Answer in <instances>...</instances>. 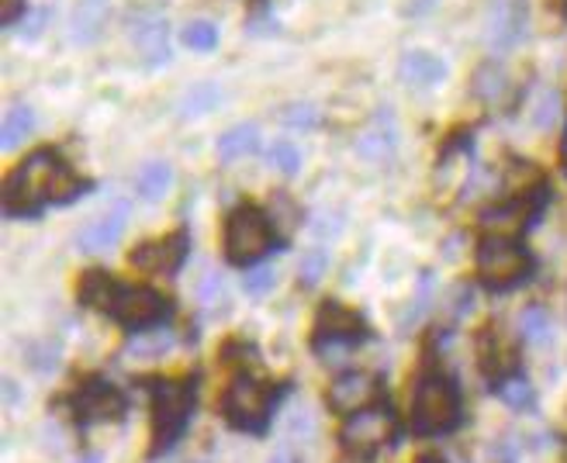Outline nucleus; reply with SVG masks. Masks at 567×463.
<instances>
[{
  "label": "nucleus",
  "instance_id": "f3484780",
  "mask_svg": "<svg viewBox=\"0 0 567 463\" xmlns=\"http://www.w3.org/2000/svg\"><path fill=\"white\" fill-rule=\"evenodd\" d=\"M125 409L122 394L111 384H91L87 391L80 394V419L83 422H115Z\"/></svg>",
  "mask_w": 567,
  "mask_h": 463
},
{
  "label": "nucleus",
  "instance_id": "9d476101",
  "mask_svg": "<svg viewBox=\"0 0 567 463\" xmlns=\"http://www.w3.org/2000/svg\"><path fill=\"white\" fill-rule=\"evenodd\" d=\"M381 401V381L371 378V373H343L332 391H329V404L336 412H343V415H357V412H367V409H374V404Z\"/></svg>",
  "mask_w": 567,
  "mask_h": 463
},
{
  "label": "nucleus",
  "instance_id": "7ed1b4c3",
  "mask_svg": "<svg viewBox=\"0 0 567 463\" xmlns=\"http://www.w3.org/2000/svg\"><path fill=\"white\" fill-rule=\"evenodd\" d=\"M274 246V232L270 222L260 208H236L229 218V228H225V256L236 267H249L264 259Z\"/></svg>",
  "mask_w": 567,
  "mask_h": 463
},
{
  "label": "nucleus",
  "instance_id": "393cba45",
  "mask_svg": "<svg viewBox=\"0 0 567 463\" xmlns=\"http://www.w3.org/2000/svg\"><path fill=\"white\" fill-rule=\"evenodd\" d=\"M218 101H221V86L218 83H197L181 101V114H184V119H194V114H205V111L218 107Z\"/></svg>",
  "mask_w": 567,
  "mask_h": 463
},
{
  "label": "nucleus",
  "instance_id": "a878e982",
  "mask_svg": "<svg viewBox=\"0 0 567 463\" xmlns=\"http://www.w3.org/2000/svg\"><path fill=\"white\" fill-rule=\"evenodd\" d=\"M505 86H508V76H505V70H502V66H495V63L481 66V70H477V76H474V94H477L481 101L498 104V101H502V94H505Z\"/></svg>",
  "mask_w": 567,
  "mask_h": 463
},
{
  "label": "nucleus",
  "instance_id": "c85d7f7f",
  "mask_svg": "<svg viewBox=\"0 0 567 463\" xmlns=\"http://www.w3.org/2000/svg\"><path fill=\"white\" fill-rule=\"evenodd\" d=\"M184 45L197 52H212L218 45V28L212 21H190L184 28Z\"/></svg>",
  "mask_w": 567,
  "mask_h": 463
},
{
  "label": "nucleus",
  "instance_id": "aec40b11",
  "mask_svg": "<svg viewBox=\"0 0 567 463\" xmlns=\"http://www.w3.org/2000/svg\"><path fill=\"white\" fill-rule=\"evenodd\" d=\"M402 80L409 86H436L443 76H446V63L433 52H422V49H412L402 55V66H399Z\"/></svg>",
  "mask_w": 567,
  "mask_h": 463
},
{
  "label": "nucleus",
  "instance_id": "dca6fc26",
  "mask_svg": "<svg viewBox=\"0 0 567 463\" xmlns=\"http://www.w3.org/2000/svg\"><path fill=\"white\" fill-rule=\"evenodd\" d=\"M111 18V4L107 0H80V4L73 8L70 14V39L76 45H91L101 39L104 24Z\"/></svg>",
  "mask_w": 567,
  "mask_h": 463
},
{
  "label": "nucleus",
  "instance_id": "58836bf2",
  "mask_svg": "<svg viewBox=\"0 0 567 463\" xmlns=\"http://www.w3.org/2000/svg\"><path fill=\"white\" fill-rule=\"evenodd\" d=\"M80 463H101V456H87V460H80Z\"/></svg>",
  "mask_w": 567,
  "mask_h": 463
},
{
  "label": "nucleus",
  "instance_id": "423d86ee",
  "mask_svg": "<svg viewBox=\"0 0 567 463\" xmlns=\"http://www.w3.org/2000/svg\"><path fill=\"white\" fill-rule=\"evenodd\" d=\"M339 440H343V450L353 456H374L378 450H384L394 440V415L388 409H381V404H374V409H367V412H357L347 419Z\"/></svg>",
  "mask_w": 567,
  "mask_h": 463
},
{
  "label": "nucleus",
  "instance_id": "4468645a",
  "mask_svg": "<svg viewBox=\"0 0 567 463\" xmlns=\"http://www.w3.org/2000/svg\"><path fill=\"white\" fill-rule=\"evenodd\" d=\"M132 42H135L142 60L153 63V66L169 60V32H166L163 18H156V14H142L132 21Z\"/></svg>",
  "mask_w": 567,
  "mask_h": 463
},
{
  "label": "nucleus",
  "instance_id": "9b49d317",
  "mask_svg": "<svg viewBox=\"0 0 567 463\" xmlns=\"http://www.w3.org/2000/svg\"><path fill=\"white\" fill-rule=\"evenodd\" d=\"M533 205L529 197H516V200H505V205H495L481 215V232H485V239H513L519 243V236L529 228V218H533Z\"/></svg>",
  "mask_w": 567,
  "mask_h": 463
},
{
  "label": "nucleus",
  "instance_id": "6ab92c4d",
  "mask_svg": "<svg viewBox=\"0 0 567 463\" xmlns=\"http://www.w3.org/2000/svg\"><path fill=\"white\" fill-rule=\"evenodd\" d=\"M516 346L505 342L498 332H488L485 342H481V367H485L488 378H495L498 384L508 381L516 373Z\"/></svg>",
  "mask_w": 567,
  "mask_h": 463
},
{
  "label": "nucleus",
  "instance_id": "b1692460",
  "mask_svg": "<svg viewBox=\"0 0 567 463\" xmlns=\"http://www.w3.org/2000/svg\"><path fill=\"white\" fill-rule=\"evenodd\" d=\"M169 184H174V169H169L166 163H159V160L146 163L138 173V191H142V197H150V200H159L169 191Z\"/></svg>",
  "mask_w": 567,
  "mask_h": 463
},
{
  "label": "nucleus",
  "instance_id": "c9c22d12",
  "mask_svg": "<svg viewBox=\"0 0 567 463\" xmlns=\"http://www.w3.org/2000/svg\"><path fill=\"white\" fill-rule=\"evenodd\" d=\"M24 11V0H0V21L4 24H14Z\"/></svg>",
  "mask_w": 567,
  "mask_h": 463
},
{
  "label": "nucleus",
  "instance_id": "0eeeda50",
  "mask_svg": "<svg viewBox=\"0 0 567 463\" xmlns=\"http://www.w3.org/2000/svg\"><path fill=\"white\" fill-rule=\"evenodd\" d=\"M270 415V388L252 381V378H239L229 394H225V419L239 429H264Z\"/></svg>",
  "mask_w": 567,
  "mask_h": 463
},
{
  "label": "nucleus",
  "instance_id": "7c9ffc66",
  "mask_svg": "<svg viewBox=\"0 0 567 463\" xmlns=\"http://www.w3.org/2000/svg\"><path fill=\"white\" fill-rule=\"evenodd\" d=\"M498 398L508 404V409H529V401H533V388H529V381H523V378H508V381H502L498 384Z\"/></svg>",
  "mask_w": 567,
  "mask_h": 463
},
{
  "label": "nucleus",
  "instance_id": "1a4fd4ad",
  "mask_svg": "<svg viewBox=\"0 0 567 463\" xmlns=\"http://www.w3.org/2000/svg\"><path fill=\"white\" fill-rule=\"evenodd\" d=\"M111 315L128 329H150L166 318V301H163V295L153 291V287H118V298H115Z\"/></svg>",
  "mask_w": 567,
  "mask_h": 463
},
{
  "label": "nucleus",
  "instance_id": "2eb2a0df",
  "mask_svg": "<svg viewBox=\"0 0 567 463\" xmlns=\"http://www.w3.org/2000/svg\"><path fill=\"white\" fill-rule=\"evenodd\" d=\"M394 150H399V125H394V119L388 111H381L378 119L367 125V132L360 135L357 153L371 163H384L388 156H394Z\"/></svg>",
  "mask_w": 567,
  "mask_h": 463
},
{
  "label": "nucleus",
  "instance_id": "c756f323",
  "mask_svg": "<svg viewBox=\"0 0 567 463\" xmlns=\"http://www.w3.org/2000/svg\"><path fill=\"white\" fill-rule=\"evenodd\" d=\"M519 329L529 342H547L550 339V318L544 308H526L519 315Z\"/></svg>",
  "mask_w": 567,
  "mask_h": 463
},
{
  "label": "nucleus",
  "instance_id": "f704fd0d",
  "mask_svg": "<svg viewBox=\"0 0 567 463\" xmlns=\"http://www.w3.org/2000/svg\"><path fill=\"white\" fill-rule=\"evenodd\" d=\"M270 284H274V270H270V267H260V270H252V274L246 277V291H249V295H264Z\"/></svg>",
  "mask_w": 567,
  "mask_h": 463
},
{
  "label": "nucleus",
  "instance_id": "473e14b6",
  "mask_svg": "<svg viewBox=\"0 0 567 463\" xmlns=\"http://www.w3.org/2000/svg\"><path fill=\"white\" fill-rule=\"evenodd\" d=\"M557 107H560L557 94H554V91H544L540 101H536V107H533V125H536V128H550L554 119H557Z\"/></svg>",
  "mask_w": 567,
  "mask_h": 463
},
{
  "label": "nucleus",
  "instance_id": "a211bd4d",
  "mask_svg": "<svg viewBox=\"0 0 567 463\" xmlns=\"http://www.w3.org/2000/svg\"><path fill=\"white\" fill-rule=\"evenodd\" d=\"M363 329H367L363 318L357 311L343 308V305H336V301H329L319 311V339H347V342H353V339L363 336Z\"/></svg>",
  "mask_w": 567,
  "mask_h": 463
},
{
  "label": "nucleus",
  "instance_id": "f03ea898",
  "mask_svg": "<svg viewBox=\"0 0 567 463\" xmlns=\"http://www.w3.org/2000/svg\"><path fill=\"white\" fill-rule=\"evenodd\" d=\"M461 419V398L457 388L450 384V378H440V373H430L419 391H415V409H412V422L425 436H436V432L453 429Z\"/></svg>",
  "mask_w": 567,
  "mask_h": 463
},
{
  "label": "nucleus",
  "instance_id": "412c9836",
  "mask_svg": "<svg viewBox=\"0 0 567 463\" xmlns=\"http://www.w3.org/2000/svg\"><path fill=\"white\" fill-rule=\"evenodd\" d=\"M115 298H118V284L111 280L104 270H91L87 277L80 280V301L87 308L111 311V308H115Z\"/></svg>",
  "mask_w": 567,
  "mask_h": 463
},
{
  "label": "nucleus",
  "instance_id": "e433bc0d",
  "mask_svg": "<svg viewBox=\"0 0 567 463\" xmlns=\"http://www.w3.org/2000/svg\"><path fill=\"white\" fill-rule=\"evenodd\" d=\"M270 463H295V456H291L288 450H277V453L270 456Z\"/></svg>",
  "mask_w": 567,
  "mask_h": 463
},
{
  "label": "nucleus",
  "instance_id": "4be33fe9",
  "mask_svg": "<svg viewBox=\"0 0 567 463\" xmlns=\"http://www.w3.org/2000/svg\"><path fill=\"white\" fill-rule=\"evenodd\" d=\"M257 146H260V128L252 122H243V125L229 128L218 138V156H221V163H233V160L252 153Z\"/></svg>",
  "mask_w": 567,
  "mask_h": 463
},
{
  "label": "nucleus",
  "instance_id": "bb28decb",
  "mask_svg": "<svg viewBox=\"0 0 567 463\" xmlns=\"http://www.w3.org/2000/svg\"><path fill=\"white\" fill-rule=\"evenodd\" d=\"M169 346H174V336L169 332H146L142 339H135V342H128V357L132 360H156V357H163Z\"/></svg>",
  "mask_w": 567,
  "mask_h": 463
},
{
  "label": "nucleus",
  "instance_id": "ea45409f",
  "mask_svg": "<svg viewBox=\"0 0 567 463\" xmlns=\"http://www.w3.org/2000/svg\"><path fill=\"white\" fill-rule=\"evenodd\" d=\"M422 463H440V460H422Z\"/></svg>",
  "mask_w": 567,
  "mask_h": 463
},
{
  "label": "nucleus",
  "instance_id": "ddd939ff",
  "mask_svg": "<svg viewBox=\"0 0 567 463\" xmlns=\"http://www.w3.org/2000/svg\"><path fill=\"white\" fill-rule=\"evenodd\" d=\"M187 253V236L177 232V236L159 239V243H146L132 253V267H138L142 274H174L184 264Z\"/></svg>",
  "mask_w": 567,
  "mask_h": 463
},
{
  "label": "nucleus",
  "instance_id": "2f4dec72",
  "mask_svg": "<svg viewBox=\"0 0 567 463\" xmlns=\"http://www.w3.org/2000/svg\"><path fill=\"white\" fill-rule=\"evenodd\" d=\"M284 125H295V128H316L322 122V111L316 104H291L284 107Z\"/></svg>",
  "mask_w": 567,
  "mask_h": 463
},
{
  "label": "nucleus",
  "instance_id": "f8f14e48",
  "mask_svg": "<svg viewBox=\"0 0 567 463\" xmlns=\"http://www.w3.org/2000/svg\"><path fill=\"white\" fill-rule=\"evenodd\" d=\"M125 225H128V205H125V200H118L111 212H104L101 218H94L91 225H83L76 232V246L83 253H104V249H111L122 239Z\"/></svg>",
  "mask_w": 567,
  "mask_h": 463
},
{
  "label": "nucleus",
  "instance_id": "4c0bfd02",
  "mask_svg": "<svg viewBox=\"0 0 567 463\" xmlns=\"http://www.w3.org/2000/svg\"><path fill=\"white\" fill-rule=\"evenodd\" d=\"M560 160H564V166H567V132H564V138H560Z\"/></svg>",
  "mask_w": 567,
  "mask_h": 463
},
{
  "label": "nucleus",
  "instance_id": "6e6552de",
  "mask_svg": "<svg viewBox=\"0 0 567 463\" xmlns=\"http://www.w3.org/2000/svg\"><path fill=\"white\" fill-rule=\"evenodd\" d=\"M529 28V0H492L488 8V45L492 52H508L523 42Z\"/></svg>",
  "mask_w": 567,
  "mask_h": 463
},
{
  "label": "nucleus",
  "instance_id": "72a5a7b5",
  "mask_svg": "<svg viewBox=\"0 0 567 463\" xmlns=\"http://www.w3.org/2000/svg\"><path fill=\"white\" fill-rule=\"evenodd\" d=\"M322 270H326V249H311V253L301 259V280H305V284H319Z\"/></svg>",
  "mask_w": 567,
  "mask_h": 463
},
{
  "label": "nucleus",
  "instance_id": "5701e85b",
  "mask_svg": "<svg viewBox=\"0 0 567 463\" xmlns=\"http://www.w3.org/2000/svg\"><path fill=\"white\" fill-rule=\"evenodd\" d=\"M35 128V114L32 107H24V104H14L8 114H4V132H0V146H4V153L18 150L21 142L32 135Z\"/></svg>",
  "mask_w": 567,
  "mask_h": 463
},
{
  "label": "nucleus",
  "instance_id": "20e7f679",
  "mask_svg": "<svg viewBox=\"0 0 567 463\" xmlns=\"http://www.w3.org/2000/svg\"><path fill=\"white\" fill-rule=\"evenodd\" d=\"M533 267L529 253L513 239H485L477 249V277L492 291H505V287L519 284Z\"/></svg>",
  "mask_w": 567,
  "mask_h": 463
},
{
  "label": "nucleus",
  "instance_id": "39448f33",
  "mask_svg": "<svg viewBox=\"0 0 567 463\" xmlns=\"http://www.w3.org/2000/svg\"><path fill=\"white\" fill-rule=\"evenodd\" d=\"M194 409V391L184 381H153V432L156 450L169 446L181 429L187 425V415Z\"/></svg>",
  "mask_w": 567,
  "mask_h": 463
},
{
  "label": "nucleus",
  "instance_id": "cd10ccee",
  "mask_svg": "<svg viewBox=\"0 0 567 463\" xmlns=\"http://www.w3.org/2000/svg\"><path fill=\"white\" fill-rule=\"evenodd\" d=\"M267 163L274 166V169H280L284 177H295L298 173V166H301V153L291 146L288 138H277L274 146L267 150Z\"/></svg>",
  "mask_w": 567,
  "mask_h": 463
},
{
  "label": "nucleus",
  "instance_id": "f257e3e1",
  "mask_svg": "<svg viewBox=\"0 0 567 463\" xmlns=\"http://www.w3.org/2000/svg\"><path fill=\"white\" fill-rule=\"evenodd\" d=\"M80 191H87L80 177L52 150H39L28 156L4 184V212L8 215H32L49 200H73Z\"/></svg>",
  "mask_w": 567,
  "mask_h": 463
}]
</instances>
